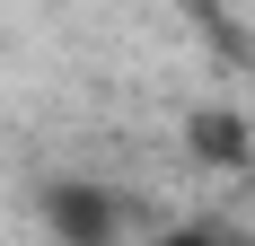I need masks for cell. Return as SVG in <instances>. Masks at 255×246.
<instances>
[{"mask_svg":"<svg viewBox=\"0 0 255 246\" xmlns=\"http://www.w3.org/2000/svg\"><path fill=\"white\" fill-rule=\"evenodd\" d=\"M35 211H44L53 246H115L124 238V202L106 194L97 176H53L44 194H35Z\"/></svg>","mask_w":255,"mask_h":246,"instance_id":"1","label":"cell"},{"mask_svg":"<svg viewBox=\"0 0 255 246\" xmlns=\"http://www.w3.org/2000/svg\"><path fill=\"white\" fill-rule=\"evenodd\" d=\"M185 141H194V158H211V167H247V158H255V132H247V115H229V106H194Z\"/></svg>","mask_w":255,"mask_h":246,"instance_id":"2","label":"cell"},{"mask_svg":"<svg viewBox=\"0 0 255 246\" xmlns=\"http://www.w3.org/2000/svg\"><path fill=\"white\" fill-rule=\"evenodd\" d=\"M150 246H255L247 229H220V220H194V229H167V238H150Z\"/></svg>","mask_w":255,"mask_h":246,"instance_id":"3","label":"cell"}]
</instances>
